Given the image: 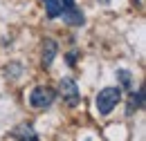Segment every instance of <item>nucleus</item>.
<instances>
[{"label":"nucleus","instance_id":"0eeeda50","mask_svg":"<svg viewBox=\"0 0 146 141\" xmlns=\"http://www.w3.org/2000/svg\"><path fill=\"white\" fill-rule=\"evenodd\" d=\"M61 16H63V20H65L68 25H72V27H81V25H83V14H81L76 7L70 9V11H63Z\"/></svg>","mask_w":146,"mask_h":141},{"label":"nucleus","instance_id":"9b49d317","mask_svg":"<svg viewBox=\"0 0 146 141\" xmlns=\"http://www.w3.org/2000/svg\"><path fill=\"white\" fill-rule=\"evenodd\" d=\"M139 2H142V0H139Z\"/></svg>","mask_w":146,"mask_h":141},{"label":"nucleus","instance_id":"1a4fd4ad","mask_svg":"<svg viewBox=\"0 0 146 141\" xmlns=\"http://www.w3.org/2000/svg\"><path fill=\"white\" fill-rule=\"evenodd\" d=\"M117 78H119L121 88L130 90V85H133V76H130V72H128V70H119V72H117Z\"/></svg>","mask_w":146,"mask_h":141},{"label":"nucleus","instance_id":"39448f33","mask_svg":"<svg viewBox=\"0 0 146 141\" xmlns=\"http://www.w3.org/2000/svg\"><path fill=\"white\" fill-rule=\"evenodd\" d=\"M54 56H56V43L52 40V38H45V45H43V58H40L43 67H50L52 61H54Z\"/></svg>","mask_w":146,"mask_h":141},{"label":"nucleus","instance_id":"f257e3e1","mask_svg":"<svg viewBox=\"0 0 146 141\" xmlns=\"http://www.w3.org/2000/svg\"><path fill=\"white\" fill-rule=\"evenodd\" d=\"M121 101V88H104L97 94V110L99 114H110L112 107Z\"/></svg>","mask_w":146,"mask_h":141},{"label":"nucleus","instance_id":"6e6552de","mask_svg":"<svg viewBox=\"0 0 146 141\" xmlns=\"http://www.w3.org/2000/svg\"><path fill=\"white\" fill-rule=\"evenodd\" d=\"M45 2V11H47V18H58L61 16V2L58 0H43Z\"/></svg>","mask_w":146,"mask_h":141},{"label":"nucleus","instance_id":"f03ea898","mask_svg":"<svg viewBox=\"0 0 146 141\" xmlns=\"http://www.w3.org/2000/svg\"><path fill=\"white\" fill-rule=\"evenodd\" d=\"M56 99V92L52 88H47V85H38V88L32 90V94H29V103L32 107H38V110H43V107H50L54 103Z\"/></svg>","mask_w":146,"mask_h":141},{"label":"nucleus","instance_id":"7ed1b4c3","mask_svg":"<svg viewBox=\"0 0 146 141\" xmlns=\"http://www.w3.org/2000/svg\"><path fill=\"white\" fill-rule=\"evenodd\" d=\"M58 96H61L70 107H76L79 101H81L79 88H76V83H74L72 78H63V81L58 83Z\"/></svg>","mask_w":146,"mask_h":141},{"label":"nucleus","instance_id":"423d86ee","mask_svg":"<svg viewBox=\"0 0 146 141\" xmlns=\"http://www.w3.org/2000/svg\"><path fill=\"white\" fill-rule=\"evenodd\" d=\"M142 105H144V90L139 88L137 92H133V94H130V101H128L126 114H135V110H139Z\"/></svg>","mask_w":146,"mask_h":141},{"label":"nucleus","instance_id":"9d476101","mask_svg":"<svg viewBox=\"0 0 146 141\" xmlns=\"http://www.w3.org/2000/svg\"><path fill=\"white\" fill-rule=\"evenodd\" d=\"M68 65H70V67L76 65V52H70V54H68Z\"/></svg>","mask_w":146,"mask_h":141},{"label":"nucleus","instance_id":"20e7f679","mask_svg":"<svg viewBox=\"0 0 146 141\" xmlns=\"http://www.w3.org/2000/svg\"><path fill=\"white\" fill-rule=\"evenodd\" d=\"M11 137H14L16 141H38L36 130H34L29 123H20V125H16V128L11 130Z\"/></svg>","mask_w":146,"mask_h":141}]
</instances>
